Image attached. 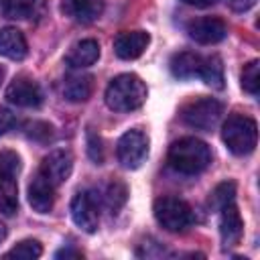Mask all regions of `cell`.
Listing matches in <instances>:
<instances>
[{
	"mask_svg": "<svg viewBox=\"0 0 260 260\" xmlns=\"http://www.w3.org/2000/svg\"><path fill=\"white\" fill-rule=\"evenodd\" d=\"M154 217L167 232H183L195 219L191 205L179 197L156 199L154 201Z\"/></svg>",
	"mask_w": 260,
	"mask_h": 260,
	"instance_id": "obj_4",
	"label": "cell"
},
{
	"mask_svg": "<svg viewBox=\"0 0 260 260\" xmlns=\"http://www.w3.org/2000/svg\"><path fill=\"white\" fill-rule=\"evenodd\" d=\"M4 238H6V225H4V223H0V244L4 242Z\"/></svg>",
	"mask_w": 260,
	"mask_h": 260,
	"instance_id": "obj_32",
	"label": "cell"
},
{
	"mask_svg": "<svg viewBox=\"0 0 260 260\" xmlns=\"http://www.w3.org/2000/svg\"><path fill=\"white\" fill-rule=\"evenodd\" d=\"M71 171H73V154H71L69 150H65V148L51 150V152L43 158L41 169H39V173L45 175L55 187L63 185V183L69 179Z\"/></svg>",
	"mask_w": 260,
	"mask_h": 260,
	"instance_id": "obj_9",
	"label": "cell"
},
{
	"mask_svg": "<svg viewBox=\"0 0 260 260\" xmlns=\"http://www.w3.org/2000/svg\"><path fill=\"white\" fill-rule=\"evenodd\" d=\"M236 197V183L234 181H223L219 183L211 193H209V207L213 211H219L223 205L232 203Z\"/></svg>",
	"mask_w": 260,
	"mask_h": 260,
	"instance_id": "obj_23",
	"label": "cell"
},
{
	"mask_svg": "<svg viewBox=\"0 0 260 260\" xmlns=\"http://www.w3.org/2000/svg\"><path fill=\"white\" fill-rule=\"evenodd\" d=\"M183 2L189 4V6H195V8H207V6L217 4L219 0H183Z\"/></svg>",
	"mask_w": 260,
	"mask_h": 260,
	"instance_id": "obj_31",
	"label": "cell"
},
{
	"mask_svg": "<svg viewBox=\"0 0 260 260\" xmlns=\"http://www.w3.org/2000/svg\"><path fill=\"white\" fill-rule=\"evenodd\" d=\"M12 126H14V114L0 106V136L6 134Z\"/></svg>",
	"mask_w": 260,
	"mask_h": 260,
	"instance_id": "obj_28",
	"label": "cell"
},
{
	"mask_svg": "<svg viewBox=\"0 0 260 260\" xmlns=\"http://www.w3.org/2000/svg\"><path fill=\"white\" fill-rule=\"evenodd\" d=\"M61 8L77 22H93L104 12V0H61Z\"/></svg>",
	"mask_w": 260,
	"mask_h": 260,
	"instance_id": "obj_15",
	"label": "cell"
},
{
	"mask_svg": "<svg viewBox=\"0 0 260 260\" xmlns=\"http://www.w3.org/2000/svg\"><path fill=\"white\" fill-rule=\"evenodd\" d=\"M116 156L124 169H138L148 156V136L138 128L124 132L118 140Z\"/></svg>",
	"mask_w": 260,
	"mask_h": 260,
	"instance_id": "obj_6",
	"label": "cell"
},
{
	"mask_svg": "<svg viewBox=\"0 0 260 260\" xmlns=\"http://www.w3.org/2000/svg\"><path fill=\"white\" fill-rule=\"evenodd\" d=\"M199 77L215 87V89H221L223 87V65H221V59L211 55V57H203L201 61V71H199Z\"/></svg>",
	"mask_w": 260,
	"mask_h": 260,
	"instance_id": "obj_19",
	"label": "cell"
},
{
	"mask_svg": "<svg viewBox=\"0 0 260 260\" xmlns=\"http://www.w3.org/2000/svg\"><path fill=\"white\" fill-rule=\"evenodd\" d=\"M148 43H150L148 32H144V30H124V32H118L116 39H114V53L124 61L138 59L146 51Z\"/></svg>",
	"mask_w": 260,
	"mask_h": 260,
	"instance_id": "obj_11",
	"label": "cell"
},
{
	"mask_svg": "<svg viewBox=\"0 0 260 260\" xmlns=\"http://www.w3.org/2000/svg\"><path fill=\"white\" fill-rule=\"evenodd\" d=\"M98 59H100V45H98V41H93V39L77 41L75 45H71L69 53L65 55V63H67L71 69L89 67V65H93Z\"/></svg>",
	"mask_w": 260,
	"mask_h": 260,
	"instance_id": "obj_14",
	"label": "cell"
},
{
	"mask_svg": "<svg viewBox=\"0 0 260 260\" xmlns=\"http://www.w3.org/2000/svg\"><path fill=\"white\" fill-rule=\"evenodd\" d=\"M18 207V187L14 177L0 179V213L12 215Z\"/></svg>",
	"mask_w": 260,
	"mask_h": 260,
	"instance_id": "obj_20",
	"label": "cell"
},
{
	"mask_svg": "<svg viewBox=\"0 0 260 260\" xmlns=\"http://www.w3.org/2000/svg\"><path fill=\"white\" fill-rule=\"evenodd\" d=\"M39 0H2V14L6 18H30L37 10Z\"/></svg>",
	"mask_w": 260,
	"mask_h": 260,
	"instance_id": "obj_21",
	"label": "cell"
},
{
	"mask_svg": "<svg viewBox=\"0 0 260 260\" xmlns=\"http://www.w3.org/2000/svg\"><path fill=\"white\" fill-rule=\"evenodd\" d=\"M83 254L79 250H71V248H63L55 254V258H81Z\"/></svg>",
	"mask_w": 260,
	"mask_h": 260,
	"instance_id": "obj_30",
	"label": "cell"
},
{
	"mask_svg": "<svg viewBox=\"0 0 260 260\" xmlns=\"http://www.w3.org/2000/svg\"><path fill=\"white\" fill-rule=\"evenodd\" d=\"M219 234H221V242L225 246H236L242 238V232H244V221H242V215L236 207V203H228L219 209Z\"/></svg>",
	"mask_w": 260,
	"mask_h": 260,
	"instance_id": "obj_13",
	"label": "cell"
},
{
	"mask_svg": "<svg viewBox=\"0 0 260 260\" xmlns=\"http://www.w3.org/2000/svg\"><path fill=\"white\" fill-rule=\"evenodd\" d=\"M169 165L181 175H199L203 173L211 162V150L209 146L193 136L181 138L171 144L169 148Z\"/></svg>",
	"mask_w": 260,
	"mask_h": 260,
	"instance_id": "obj_1",
	"label": "cell"
},
{
	"mask_svg": "<svg viewBox=\"0 0 260 260\" xmlns=\"http://www.w3.org/2000/svg\"><path fill=\"white\" fill-rule=\"evenodd\" d=\"M87 152H89V156H91V160H93L95 165H102V160H104L102 138H100V136H95L91 130L87 132Z\"/></svg>",
	"mask_w": 260,
	"mask_h": 260,
	"instance_id": "obj_27",
	"label": "cell"
},
{
	"mask_svg": "<svg viewBox=\"0 0 260 260\" xmlns=\"http://www.w3.org/2000/svg\"><path fill=\"white\" fill-rule=\"evenodd\" d=\"M146 85L134 73H122L106 87V104L114 112H132L146 102Z\"/></svg>",
	"mask_w": 260,
	"mask_h": 260,
	"instance_id": "obj_2",
	"label": "cell"
},
{
	"mask_svg": "<svg viewBox=\"0 0 260 260\" xmlns=\"http://www.w3.org/2000/svg\"><path fill=\"white\" fill-rule=\"evenodd\" d=\"M126 197H128V189H126V185L120 183V181H112V183L106 187L102 199H104V205L108 207L110 213H118L120 207L126 203Z\"/></svg>",
	"mask_w": 260,
	"mask_h": 260,
	"instance_id": "obj_22",
	"label": "cell"
},
{
	"mask_svg": "<svg viewBox=\"0 0 260 260\" xmlns=\"http://www.w3.org/2000/svg\"><path fill=\"white\" fill-rule=\"evenodd\" d=\"M43 254V246L37 240H22L12 250L4 254V258H18V260H32Z\"/></svg>",
	"mask_w": 260,
	"mask_h": 260,
	"instance_id": "obj_24",
	"label": "cell"
},
{
	"mask_svg": "<svg viewBox=\"0 0 260 260\" xmlns=\"http://www.w3.org/2000/svg\"><path fill=\"white\" fill-rule=\"evenodd\" d=\"M28 203L37 213H49L55 203V185L41 173L28 183Z\"/></svg>",
	"mask_w": 260,
	"mask_h": 260,
	"instance_id": "obj_12",
	"label": "cell"
},
{
	"mask_svg": "<svg viewBox=\"0 0 260 260\" xmlns=\"http://www.w3.org/2000/svg\"><path fill=\"white\" fill-rule=\"evenodd\" d=\"M221 114H223L221 102H217L215 98H197L181 110V120L189 128L209 132L219 122Z\"/></svg>",
	"mask_w": 260,
	"mask_h": 260,
	"instance_id": "obj_5",
	"label": "cell"
},
{
	"mask_svg": "<svg viewBox=\"0 0 260 260\" xmlns=\"http://www.w3.org/2000/svg\"><path fill=\"white\" fill-rule=\"evenodd\" d=\"M201 61H203L201 55L191 53V51H183V53L173 55L169 67H171V73L175 77H179V79H193V77H199Z\"/></svg>",
	"mask_w": 260,
	"mask_h": 260,
	"instance_id": "obj_18",
	"label": "cell"
},
{
	"mask_svg": "<svg viewBox=\"0 0 260 260\" xmlns=\"http://www.w3.org/2000/svg\"><path fill=\"white\" fill-rule=\"evenodd\" d=\"M221 138L230 152L244 156L256 148L258 142V124L254 118L244 114H232L221 128Z\"/></svg>",
	"mask_w": 260,
	"mask_h": 260,
	"instance_id": "obj_3",
	"label": "cell"
},
{
	"mask_svg": "<svg viewBox=\"0 0 260 260\" xmlns=\"http://www.w3.org/2000/svg\"><path fill=\"white\" fill-rule=\"evenodd\" d=\"M228 4L234 12H246L256 4V0H228Z\"/></svg>",
	"mask_w": 260,
	"mask_h": 260,
	"instance_id": "obj_29",
	"label": "cell"
},
{
	"mask_svg": "<svg viewBox=\"0 0 260 260\" xmlns=\"http://www.w3.org/2000/svg\"><path fill=\"white\" fill-rule=\"evenodd\" d=\"M2 79H4V67H0V83H2Z\"/></svg>",
	"mask_w": 260,
	"mask_h": 260,
	"instance_id": "obj_33",
	"label": "cell"
},
{
	"mask_svg": "<svg viewBox=\"0 0 260 260\" xmlns=\"http://www.w3.org/2000/svg\"><path fill=\"white\" fill-rule=\"evenodd\" d=\"M28 53V45L24 35L14 28V26H6L0 30V55L12 61H22Z\"/></svg>",
	"mask_w": 260,
	"mask_h": 260,
	"instance_id": "obj_16",
	"label": "cell"
},
{
	"mask_svg": "<svg viewBox=\"0 0 260 260\" xmlns=\"http://www.w3.org/2000/svg\"><path fill=\"white\" fill-rule=\"evenodd\" d=\"M71 217L77 228L93 234L100 223V201L91 191H79L71 199Z\"/></svg>",
	"mask_w": 260,
	"mask_h": 260,
	"instance_id": "obj_7",
	"label": "cell"
},
{
	"mask_svg": "<svg viewBox=\"0 0 260 260\" xmlns=\"http://www.w3.org/2000/svg\"><path fill=\"white\" fill-rule=\"evenodd\" d=\"M20 169V158L12 150H0V179L14 177Z\"/></svg>",
	"mask_w": 260,
	"mask_h": 260,
	"instance_id": "obj_26",
	"label": "cell"
},
{
	"mask_svg": "<svg viewBox=\"0 0 260 260\" xmlns=\"http://www.w3.org/2000/svg\"><path fill=\"white\" fill-rule=\"evenodd\" d=\"M67 102H85L93 91V77L89 73H69L61 85Z\"/></svg>",
	"mask_w": 260,
	"mask_h": 260,
	"instance_id": "obj_17",
	"label": "cell"
},
{
	"mask_svg": "<svg viewBox=\"0 0 260 260\" xmlns=\"http://www.w3.org/2000/svg\"><path fill=\"white\" fill-rule=\"evenodd\" d=\"M242 87L250 95H258V89H260V63L258 61H250L244 67V71H242Z\"/></svg>",
	"mask_w": 260,
	"mask_h": 260,
	"instance_id": "obj_25",
	"label": "cell"
},
{
	"mask_svg": "<svg viewBox=\"0 0 260 260\" xmlns=\"http://www.w3.org/2000/svg\"><path fill=\"white\" fill-rule=\"evenodd\" d=\"M6 100L18 108H39L43 104V89L35 79L18 75L6 87Z\"/></svg>",
	"mask_w": 260,
	"mask_h": 260,
	"instance_id": "obj_8",
	"label": "cell"
},
{
	"mask_svg": "<svg viewBox=\"0 0 260 260\" xmlns=\"http://www.w3.org/2000/svg\"><path fill=\"white\" fill-rule=\"evenodd\" d=\"M187 32L199 45H213L228 35V26L217 16H201L187 24Z\"/></svg>",
	"mask_w": 260,
	"mask_h": 260,
	"instance_id": "obj_10",
	"label": "cell"
}]
</instances>
